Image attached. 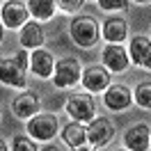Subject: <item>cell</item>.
<instances>
[{
  "label": "cell",
  "mask_w": 151,
  "mask_h": 151,
  "mask_svg": "<svg viewBox=\"0 0 151 151\" xmlns=\"http://www.w3.org/2000/svg\"><path fill=\"white\" fill-rule=\"evenodd\" d=\"M69 32H71V39L80 48H92L99 41V23L94 16H87V14L76 16L69 25Z\"/></svg>",
  "instance_id": "obj_1"
},
{
  "label": "cell",
  "mask_w": 151,
  "mask_h": 151,
  "mask_svg": "<svg viewBox=\"0 0 151 151\" xmlns=\"http://www.w3.org/2000/svg\"><path fill=\"white\" fill-rule=\"evenodd\" d=\"M80 76H83V71H80V62L76 57H62V60L55 62V73H53L55 87L69 89V87L78 85Z\"/></svg>",
  "instance_id": "obj_2"
},
{
  "label": "cell",
  "mask_w": 151,
  "mask_h": 151,
  "mask_svg": "<svg viewBox=\"0 0 151 151\" xmlns=\"http://www.w3.org/2000/svg\"><path fill=\"white\" fill-rule=\"evenodd\" d=\"M28 133L30 137H35V140H41V142H48L53 140L60 131V124H57V117L50 112H39L35 114L32 119H28Z\"/></svg>",
  "instance_id": "obj_3"
},
{
  "label": "cell",
  "mask_w": 151,
  "mask_h": 151,
  "mask_svg": "<svg viewBox=\"0 0 151 151\" xmlns=\"http://www.w3.org/2000/svg\"><path fill=\"white\" fill-rule=\"evenodd\" d=\"M66 112L71 114V119L73 122H92V119H96L94 112H96V108H94V99L89 94H76L71 96L69 101H66Z\"/></svg>",
  "instance_id": "obj_4"
},
{
  "label": "cell",
  "mask_w": 151,
  "mask_h": 151,
  "mask_svg": "<svg viewBox=\"0 0 151 151\" xmlns=\"http://www.w3.org/2000/svg\"><path fill=\"white\" fill-rule=\"evenodd\" d=\"M30 9L19 0H7L2 5V25L9 30H19L25 23H30Z\"/></svg>",
  "instance_id": "obj_5"
},
{
  "label": "cell",
  "mask_w": 151,
  "mask_h": 151,
  "mask_svg": "<svg viewBox=\"0 0 151 151\" xmlns=\"http://www.w3.org/2000/svg\"><path fill=\"white\" fill-rule=\"evenodd\" d=\"M114 135V126L108 117H99V119H92L89 126H87V142L94 147V149H101L108 142L112 140Z\"/></svg>",
  "instance_id": "obj_6"
},
{
  "label": "cell",
  "mask_w": 151,
  "mask_h": 151,
  "mask_svg": "<svg viewBox=\"0 0 151 151\" xmlns=\"http://www.w3.org/2000/svg\"><path fill=\"white\" fill-rule=\"evenodd\" d=\"M124 144L131 151H149L151 147V128L144 122L133 124L128 131L124 133Z\"/></svg>",
  "instance_id": "obj_7"
},
{
  "label": "cell",
  "mask_w": 151,
  "mask_h": 151,
  "mask_svg": "<svg viewBox=\"0 0 151 151\" xmlns=\"http://www.w3.org/2000/svg\"><path fill=\"white\" fill-rule=\"evenodd\" d=\"M0 78L2 83L16 89H25V69L16 62V57H2L0 62Z\"/></svg>",
  "instance_id": "obj_8"
},
{
  "label": "cell",
  "mask_w": 151,
  "mask_h": 151,
  "mask_svg": "<svg viewBox=\"0 0 151 151\" xmlns=\"http://www.w3.org/2000/svg\"><path fill=\"white\" fill-rule=\"evenodd\" d=\"M131 64V55L122 44H108L103 48V66L108 71H126Z\"/></svg>",
  "instance_id": "obj_9"
},
{
  "label": "cell",
  "mask_w": 151,
  "mask_h": 151,
  "mask_svg": "<svg viewBox=\"0 0 151 151\" xmlns=\"http://www.w3.org/2000/svg\"><path fill=\"white\" fill-rule=\"evenodd\" d=\"M128 55H131V62L135 66L151 69V39L142 37V35L133 37L131 46H128Z\"/></svg>",
  "instance_id": "obj_10"
},
{
  "label": "cell",
  "mask_w": 151,
  "mask_h": 151,
  "mask_svg": "<svg viewBox=\"0 0 151 151\" xmlns=\"http://www.w3.org/2000/svg\"><path fill=\"white\" fill-rule=\"evenodd\" d=\"M39 108H41V101H39L37 92H23L12 103V110L19 119H32L35 114H39Z\"/></svg>",
  "instance_id": "obj_11"
},
{
  "label": "cell",
  "mask_w": 151,
  "mask_h": 151,
  "mask_svg": "<svg viewBox=\"0 0 151 151\" xmlns=\"http://www.w3.org/2000/svg\"><path fill=\"white\" fill-rule=\"evenodd\" d=\"M103 103L110 110H126L133 103V92L126 85H110L103 94Z\"/></svg>",
  "instance_id": "obj_12"
},
{
  "label": "cell",
  "mask_w": 151,
  "mask_h": 151,
  "mask_svg": "<svg viewBox=\"0 0 151 151\" xmlns=\"http://www.w3.org/2000/svg\"><path fill=\"white\" fill-rule=\"evenodd\" d=\"M30 69H32V73L37 76V78L53 76L55 73V57H53V53L46 50V48L32 50V55H30Z\"/></svg>",
  "instance_id": "obj_13"
},
{
  "label": "cell",
  "mask_w": 151,
  "mask_h": 151,
  "mask_svg": "<svg viewBox=\"0 0 151 151\" xmlns=\"http://www.w3.org/2000/svg\"><path fill=\"white\" fill-rule=\"evenodd\" d=\"M83 85H85L87 92H105L110 87V71L99 64L89 66L83 73Z\"/></svg>",
  "instance_id": "obj_14"
},
{
  "label": "cell",
  "mask_w": 151,
  "mask_h": 151,
  "mask_svg": "<svg viewBox=\"0 0 151 151\" xmlns=\"http://www.w3.org/2000/svg\"><path fill=\"white\" fill-rule=\"evenodd\" d=\"M21 46L25 48H32V50H37V48H41V44H44V28L39 25L37 21H30V23H25L23 28H21Z\"/></svg>",
  "instance_id": "obj_15"
},
{
  "label": "cell",
  "mask_w": 151,
  "mask_h": 151,
  "mask_svg": "<svg viewBox=\"0 0 151 151\" xmlns=\"http://www.w3.org/2000/svg\"><path fill=\"white\" fill-rule=\"evenodd\" d=\"M62 140H64L66 147H71V149H76V147H85L87 142V126L83 122H69L62 128Z\"/></svg>",
  "instance_id": "obj_16"
},
{
  "label": "cell",
  "mask_w": 151,
  "mask_h": 151,
  "mask_svg": "<svg viewBox=\"0 0 151 151\" xmlns=\"http://www.w3.org/2000/svg\"><path fill=\"white\" fill-rule=\"evenodd\" d=\"M128 35V25L122 16H110L103 23V37L108 39V44H122Z\"/></svg>",
  "instance_id": "obj_17"
},
{
  "label": "cell",
  "mask_w": 151,
  "mask_h": 151,
  "mask_svg": "<svg viewBox=\"0 0 151 151\" xmlns=\"http://www.w3.org/2000/svg\"><path fill=\"white\" fill-rule=\"evenodd\" d=\"M28 9L37 21H48V19H53L57 2L55 0H28Z\"/></svg>",
  "instance_id": "obj_18"
},
{
  "label": "cell",
  "mask_w": 151,
  "mask_h": 151,
  "mask_svg": "<svg viewBox=\"0 0 151 151\" xmlns=\"http://www.w3.org/2000/svg\"><path fill=\"white\" fill-rule=\"evenodd\" d=\"M135 103L140 108H151V83H140L135 87Z\"/></svg>",
  "instance_id": "obj_19"
},
{
  "label": "cell",
  "mask_w": 151,
  "mask_h": 151,
  "mask_svg": "<svg viewBox=\"0 0 151 151\" xmlns=\"http://www.w3.org/2000/svg\"><path fill=\"white\" fill-rule=\"evenodd\" d=\"M12 151H39V149H37V144L30 140V137L16 135V137L12 140Z\"/></svg>",
  "instance_id": "obj_20"
},
{
  "label": "cell",
  "mask_w": 151,
  "mask_h": 151,
  "mask_svg": "<svg viewBox=\"0 0 151 151\" xmlns=\"http://www.w3.org/2000/svg\"><path fill=\"white\" fill-rule=\"evenodd\" d=\"M57 7L62 12H66V14H73V12H78L83 5H85V0H55Z\"/></svg>",
  "instance_id": "obj_21"
},
{
  "label": "cell",
  "mask_w": 151,
  "mask_h": 151,
  "mask_svg": "<svg viewBox=\"0 0 151 151\" xmlns=\"http://www.w3.org/2000/svg\"><path fill=\"white\" fill-rule=\"evenodd\" d=\"M99 7L108 12H117V9H126L128 0H99Z\"/></svg>",
  "instance_id": "obj_22"
},
{
  "label": "cell",
  "mask_w": 151,
  "mask_h": 151,
  "mask_svg": "<svg viewBox=\"0 0 151 151\" xmlns=\"http://www.w3.org/2000/svg\"><path fill=\"white\" fill-rule=\"evenodd\" d=\"M14 57H16V62H19V64L23 66V69H28V66H30V55L25 53V48H23L21 53H16Z\"/></svg>",
  "instance_id": "obj_23"
},
{
  "label": "cell",
  "mask_w": 151,
  "mask_h": 151,
  "mask_svg": "<svg viewBox=\"0 0 151 151\" xmlns=\"http://www.w3.org/2000/svg\"><path fill=\"white\" fill-rule=\"evenodd\" d=\"M41 151H60V147H55V144H48V147H44Z\"/></svg>",
  "instance_id": "obj_24"
},
{
  "label": "cell",
  "mask_w": 151,
  "mask_h": 151,
  "mask_svg": "<svg viewBox=\"0 0 151 151\" xmlns=\"http://www.w3.org/2000/svg\"><path fill=\"white\" fill-rule=\"evenodd\" d=\"M0 151H9V149H7V142H5V140H0Z\"/></svg>",
  "instance_id": "obj_25"
},
{
  "label": "cell",
  "mask_w": 151,
  "mask_h": 151,
  "mask_svg": "<svg viewBox=\"0 0 151 151\" xmlns=\"http://www.w3.org/2000/svg\"><path fill=\"white\" fill-rule=\"evenodd\" d=\"M71 151H89V149H85V147H76V149H71Z\"/></svg>",
  "instance_id": "obj_26"
},
{
  "label": "cell",
  "mask_w": 151,
  "mask_h": 151,
  "mask_svg": "<svg viewBox=\"0 0 151 151\" xmlns=\"http://www.w3.org/2000/svg\"><path fill=\"white\" fill-rule=\"evenodd\" d=\"M135 2H149V0H135Z\"/></svg>",
  "instance_id": "obj_27"
},
{
  "label": "cell",
  "mask_w": 151,
  "mask_h": 151,
  "mask_svg": "<svg viewBox=\"0 0 151 151\" xmlns=\"http://www.w3.org/2000/svg\"><path fill=\"white\" fill-rule=\"evenodd\" d=\"M5 2H7V0H5Z\"/></svg>",
  "instance_id": "obj_28"
}]
</instances>
